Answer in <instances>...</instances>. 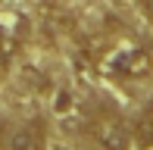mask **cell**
I'll list each match as a JSON object with an SVG mask.
<instances>
[{
  "label": "cell",
  "mask_w": 153,
  "mask_h": 150,
  "mask_svg": "<svg viewBox=\"0 0 153 150\" xmlns=\"http://www.w3.org/2000/svg\"><path fill=\"white\" fill-rule=\"evenodd\" d=\"M141 10H144V16L153 22V0H141Z\"/></svg>",
  "instance_id": "5b68a950"
},
{
  "label": "cell",
  "mask_w": 153,
  "mask_h": 150,
  "mask_svg": "<svg viewBox=\"0 0 153 150\" xmlns=\"http://www.w3.org/2000/svg\"><path fill=\"white\" fill-rule=\"evenodd\" d=\"M0 138H3V128H0Z\"/></svg>",
  "instance_id": "8992f818"
},
{
  "label": "cell",
  "mask_w": 153,
  "mask_h": 150,
  "mask_svg": "<svg viewBox=\"0 0 153 150\" xmlns=\"http://www.w3.org/2000/svg\"><path fill=\"white\" fill-rule=\"evenodd\" d=\"M134 141H137V147H141V150H153V106L137 119V125H134Z\"/></svg>",
  "instance_id": "277c9868"
},
{
  "label": "cell",
  "mask_w": 153,
  "mask_h": 150,
  "mask_svg": "<svg viewBox=\"0 0 153 150\" xmlns=\"http://www.w3.org/2000/svg\"><path fill=\"white\" fill-rule=\"evenodd\" d=\"M44 144H47V131L41 122H22L6 138V150H44Z\"/></svg>",
  "instance_id": "3957f363"
},
{
  "label": "cell",
  "mask_w": 153,
  "mask_h": 150,
  "mask_svg": "<svg viewBox=\"0 0 153 150\" xmlns=\"http://www.w3.org/2000/svg\"><path fill=\"white\" fill-rule=\"evenodd\" d=\"M91 131H94V141H97L100 150H128V144H131L128 128L116 116H100L91 125Z\"/></svg>",
  "instance_id": "7a4b0ae2"
},
{
  "label": "cell",
  "mask_w": 153,
  "mask_h": 150,
  "mask_svg": "<svg viewBox=\"0 0 153 150\" xmlns=\"http://www.w3.org/2000/svg\"><path fill=\"white\" fill-rule=\"evenodd\" d=\"M97 66L113 78H144L153 69V56L144 44L137 41H103V50L97 53Z\"/></svg>",
  "instance_id": "6da1fadb"
}]
</instances>
